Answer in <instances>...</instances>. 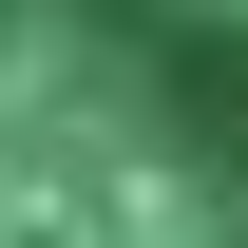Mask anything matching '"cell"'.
I'll return each instance as SVG.
<instances>
[{"label":"cell","mask_w":248,"mask_h":248,"mask_svg":"<svg viewBox=\"0 0 248 248\" xmlns=\"http://www.w3.org/2000/svg\"><path fill=\"white\" fill-rule=\"evenodd\" d=\"M0 248H248V0H0Z\"/></svg>","instance_id":"1"}]
</instances>
